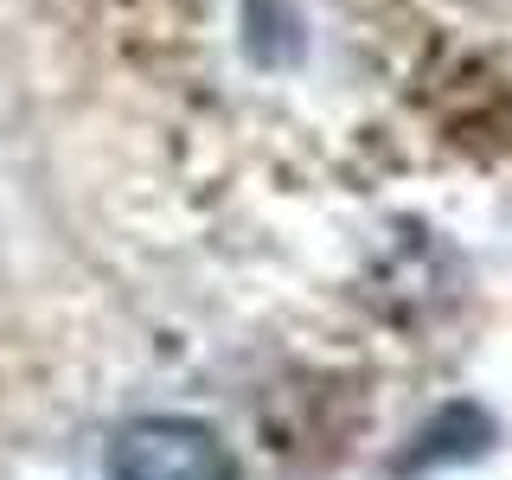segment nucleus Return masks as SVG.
Listing matches in <instances>:
<instances>
[{
	"instance_id": "f257e3e1",
	"label": "nucleus",
	"mask_w": 512,
	"mask_h": 480,
	"mask_svg": "<svg viewBox=\"0 0 512 480\" xmlns=\"http://www.w3.org/2000/svg\"><path fill=\"white\" fill-rule=\"evenodd\" d=\"M109 480H244L237 455L199 416H141L109 442Z\"/></svg>"
}]
</instances>
